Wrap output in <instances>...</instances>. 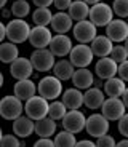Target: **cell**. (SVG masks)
Masks as SVG:
<instances>
[{"mask_svg":"<svg viewBox=\"0 0 128 147\" xmlns=\"http://www.w3.org/2000/svg\"><path fill=\"white\" fill-rule=\"evenodd\" d=\"M95 55H93L90 45L85 43H77L72 47L69 53V61L75 69H80V67H88L93 63Z\"/></svg>","mask_w":128,"mask_h":147,"instance_id":"7","label":"cell"},{"mask_svg":"<svg viewBox=\"0 0 128 147\" xmlns=\"http://www.w3.org/2000/svg\"><path fill=\"white\" fill-rule=\"evenodd\" d=\"M56 121L50 117H43L40 120L35 121L34 125V133H35L39 138H51L53 134H56Z\"/></svg>","mask_w":128,"mask_h":147,"instance_id":"24","label":"cell"},{"mask_svg":"<svg viewBox=\"0 0 128 147\" xmlns=\"http://www.w3.org/2000/svg\"><path fill=\"white\" fill-rule=\"evenodd\" d=\"M16 58H19V48L16 43L2 42L0 43V63L11 64Z\"/></svg>","mask_w":128,"mask_h":147,"instance_id":"28","label":"cell"},{"mask_svg":"<svg viewBox=\"0 0 128 147\" xmlns=\"http://www.w3.org/2000/svg\"><path fill=\"white\" fill-rule=\"evenodd\" d=\"M30 24L26 19H11L7 24V38L11 43H24L26 40H29V34H30Z\"/></svg>","mask_w":128,"mask_h":147,"instance_id":"3","label":"cell"},{"mask_svg":"<svg viewBox=\"0 0 128 147\" xmlns=\"http://www.w3.org/2000/svg\"><path fill=\"white\" fill-rule=\"evenodd\" d=\"M50 26L56 34H67L69 30H72L74 21L67 15V11H56L55 15L51 16Z\"/></svg>","mask_w":128,"mask_h":147,"instance_id":"19","label":"cell"},{"mask_svg":"<svg viewBox=\"0 0 128 147\" xmlns=\"http://www.w3.org/2000/svg\"><path fill=\"white\" fill-rule=\"evenodd\" d=\"M123 47L127 48V51H128V37H127V38H125V42H123Z\"/></svg>","mask_w":128,"mask_h":147,"instance_id":"49","label":"cell"},{"mask_svg":"<svg viewBox=\"0 0 128 147\" xmlns=\"http://www.w3.org/2000/svg\"><path fill=\"white\" fill-rule=\"evenodd\" d=\"M67 112V107L62 104L61 99H55V101H50V106H48V117L53 118L55 121L62 120V117L66 115Z\"/></svg>","mask_w":128,"mask_h":147,"instance_id":"31","label":"cell"},{"mask_svg":"<svg viewBox=\"0 0 128 147\" xmlns=\"http://www.w3.org/2000/svg\"><path fill=\"white\" fill-rule=\"evenodd\" d=\"M32 147H55V142L51 138H40L39 141L34 142Z\"/></svg>","mask_w":128,"mask_h":147,"instance_id":"40","label":"cell"},{"mask_svg":"<svg viewBox=\"0 0 128 147\" xmlns=\"http://www.w3.org/2000/svg\"><path fill=\"white\" fill-rule=\"evenodd\" d=\"M99 109H101V114L109 121H119L127 114V107L120 98H106Z\"/></svg>","mask_w":128,"mask_h":147,"instance_id":"10","label":"cell"},{"mask_svg":"<svg viewBox=\"0 0 128 147\" xmlns=\"http://www.w3.org/2000/svg\"><path fill=\"white\" fill-rule=\"evenodd\" d=\"M51 16L53 13L50 8H37L32 13V22L35 26H50Z\"/></svg>","mask_w":128,"mask_h":147,"instance_id":"32","label":"cell"},{"mask_svg":"<svg viewBox=\"0 0 128 147\" xmlns=\"http://www.w3.org/2000/svg\"><path fill=\"white\" fill-rule=\"evenodd\" d=\"M29 59H30L34 70H37V72H50L56 63L55 55L48 48H37V50H34Z\"/></svg>","mask_w":128,"mask_h":147,"instance_id":"6","label":"cell"},{"mask_svg":"<svg viewBox=\"0 0 128 147\" xmlns=\"http://www.w3.org/2000/svg\"><path fill=\"white\" fill-rule=\"evenodd\" d=\"M32 3L37 8H50L53 5V0H32Z\"/></svg>","mask_w":128,"mask_h":147,"instance_id":"41","label":"cell"},{"mask_svg":"<svg viewBox=\"0 0 128 147\" xmlns=\"http://www.w3.org/2000/svg\"><path fill=\"white\" fill-rule=\"evenodd\" d=\"M48 106H50V101L42 98L40 94H35L30 99L24 101V114L30 120L37 121L43 117H48Z\"/></svg>","mask_w":128,"mask_h":147,"instance_id":"5","label":"cell"},{"mask_svg":"<svg viewBox=\"0 0 128 147\" xmlns=\"http://www.w3.org/2000/svg\"><path fill=\"white\" fill-rule=\"evenodd\" d=\"M112 11L120 19H128V0H114L112 2Z\"/></svg>","mask_w":128,"mask_h":147,"instance_id":"34","label":"cell"},{"mask_svg":"<svg viewBox=\"0 0 128 147\" xmlns=\"http://www.w3.org/2000/svg\"><path fill=\"white\" fill-rule=\"evenodd\" d=\"M96 147H115V138L110 134H104L101 138H96Z\"/></svg>","mask_w":128,"mask_h":147,"instance_id":"36","label":"cell"},{"mask_svg":"<svg viewBox=\"0 0 128 147\" xmlns=\"http://www.w3.org/2000/svg\"><path fill=\"white\" fill-rule=\"evenodd\" d=\"M53 142H55V147H74L77 142V138H75L74 133L62 129V131H59L55 134Z\"/></svg>","mask_w":128,"mask_h":147,"instance_id":"30","label":"cell"},{"mask_svg":"<svg viewBox=\"0 0 128 147\" xmlns=\"http://www.w3.org/2000/svg\"><path fill=\"white\" fill-rule=\"evenodd\" d=\"M2 136H3V131H2V128H0V139H2Z\"/></svg>","mask_w":128,"mask_h":147,"instance_id":"50","label":"cell"},{"mask_svg":"<svg viewBox=\"0 0 128 147\" xmlns=\"http://www.w3.org/2000/svg\"><path fill=\"white\" fill-rule=\"evenodd\" d=\"M13 94L24 102V101L30 99L32 96L37 94V83L34 80H30V78L16 80V83L13 85Z\"/></svg>","mask_w":128,"mask_h":147,"instance_id":"18","label":"cell"},{"mask_svg":"<svg viewBox=\"0 0 128 147\" xmlns=\"http://www.w3.org/2000/svg\"><path fill=\"white\" fill-rule=\"evenodd\" d=\"M88 13H90V5H87L83 0H72L70 7L67 8V15L72 18L74 22L88 19Z\"/></svg>","mask_w":128,"mask_h":147,"instance_id":"25","label":"cell"},{"mask_svg":"<svg viewBox=\"0 0 128 147\" xmlns=\"http://www.w3.org/2000/svg\"><path fill=\"white\" fill-rule=\"evenodd\" d=\"M3 83H5V77H3V74L0 72V88L3 86Z\"/></svg>","mask_w":128,"mask_h":147,"instance_id":"47","label":"cell"},{"mask_svg":"<svg viewBox=\"0 0 128 147\" xmlns=\"http://www.w3.org/2000/svg\"><path fill=\"white\" fill-rule=\"evenodd\" d=\"M120 99H122V102L125 104V107L128 109V86L125 88V91H123V94L120 96Z\"/></svg>","mask_w":128,"mask_h":147,"instance_id":"44","label":"cell"},{"mask_svg":"<svg viewBox=\"0 0 128 147\" xmlns=\"http://www.w3.org/2000/svg\"><path fill=\"white\" fill-rule=\"evenodd\" d=\"M74 147H96V144L91 139H82V141H77Z\"/></svg>","mask_w":128,"mask_h":147,"instance_id":"42","label":"cell"},{"mask_svg":"<svg viewBox=\"0 0 128 147\" xmlns=\"http://www.w3.org/2000/svg\"><path fill=\"white\" fill-rule=\"evenodd\" d=\"M125 88H127V83L120 77L115 75V77L106 80V83H104V94L107 98H120L123 94Z\"/></svg>","mask_w":128,"mask_h":147,"instance_id":"26","label":"cell"},{"mask_svg":"<svg viewBox=\"0 0 128 147\" xmlns=\"http://www.w3.org/2000/svg\"><path fill=\"white\" fill-rule=\"evenodd\" d=\"M109 123L110 121L101 112L99 114H91L90 117H87L85 131L88 133V136H91V138H101L109 133V128H110Z\"/></svg>","mask_w":128,"mask_h":147,"instance_id":"9","label":"cell"},{"mask_svg":"<svg viewBox=\"0 0 128 147\" xmlns=\"http://www.w3.org/2000/svg\"><path fill=\"white\" fill-rule=\"evenodd\" d=\"M10 74H11V77L16 78V80L30 78L32 74H34V67H32V64H30V59L24 58V56L16 58L15 61L10 64Z\"/></svg>","mask_w":128,"mask_h":147,"instance_id":"14","label":"cell"},{"mask_svg":"<svg viewBox=\"0 0 128 147\" xmlns=\"http://www.w3.org/2000/svg\"><path fill=\"white\" fill-rule=\"evenodd\" d=\"M24 114V102L15 94H7L0 99V117L3 120L13 121Z\"/></svg>","mask_w":128,"mask_h":147,"instance_id":"2","label":"cell"},{"mask_svg":"<svg viewBox=\"0 0 128 147\" xmlns=\"http://www.w3.org/2000/svg\"><path fill=\"white\" fill-rule=\"evenodd\" d=\"M72 47L74 45H72V40H70L69 35H66V34H56V35L51 37L48 50L55 55V58H66V56H69Z\"/></svg>","mask_w":128,"mask_h":147,"instance_id":"13","label":"cell"},{"mask_svg":"<svg viewBox=\"0 0 128 147\" xmlns=\"http://www.w3.org/2000/svg\"><path fill=\"white\" fill-rule=\"evenodd\" d=\"M106 37L112 43H123L128 37V24L125 19L114 18L106 26Z\"/></svg>","mask_w":128,"mask_h":147,"instance_id":"12","label":"cell"},{"mask_svg":"<svg viewBox=\"0 0 128 147\" xmlns=\"http://www.w3.org/2000/svg\"><path fill=\"white\" fill-rule=\"evenodd\" d=\"M11 15L18 19H26L30 13V3L27 0H15L10 7Z\"/></svg>","mask_w":128,"mask_h":147,"instance_id":"29","label":"cell"},{"mask_svg":"<svg viewBox=\"0 0 128 147\" xmlns=\"http://www.w3.org/2000/svg\"><path fill=\"white\" fill-rule=\"evenodd\" d=\"M115 147H128V138H123L122 141L115 142Z\"/></svg>","mask_w":128,"mask_h":147,"instance_id":"45","label":"cell"},{"mask_svg":"<svg viewBox=\"0 0 128 147\" xmlns=\"http://www.w3.org/2000/svg\"><path fill=\"white\" fill-rule=\"evenodd\" d=\"M62 91H64L62 82L56 78L55 75H45L43 78H40V82L37 85V94H40L47 101H55L61 98Z\"/></svg>","mask_w":128,"mask_h":147,"instance_id":"1","label":"cell"},{"mask_svg":"<svg viewBox=\"0 0 128 147\" xmlns=\"http://www.w3.org/2000/svg\"><path fill=\"white\" fill-rule=\"evenodd\" d=\"M7 2H8V0H0V10H2V8H5Z\"/></svg>","mask_w":128,"mask_h":147,"instance_id":"48","label":"cell"},{"mask_svg":"<svg viewBox=\"0 0 128 147\" xmlns=\"http://www.w3.org/2000/svg\"><path fill=\"white\" fill-rule=\"evenodd\" d=\"M51 70H53V75H55L56 78H59L61 82H67V80L72 78V74H74V70H75V67L70 64L69 59L62 58L61 61H56Z\"/></svg>","mask_w":128,"mask_h":147,"instance_id":"27","label":"cell"},{"mask_svg":"<svg viewBox=\"0 0 128 147\" xmlns=\"http://www.w3.org/2000/svg\"><path fill=\"white\" fill-rule=\"evenodd\" d=\"M61 101L62 104L67 107V110H75V109H80L83 106V93L77 88H67L62 91L61 94Z\"/></svg>","mask_w":128,"mask_h":147,"instance_id":"20","label":"cell"},{"mask_svg":"<svg viewBox=\"0 0 128 147\" xmlns=\"http://www.w3.org/2000/svg\"><path fill=\"white\" fill-rule=\"evenodd\" d=\"M70 3H72V0H53V5L58 11H67Z\"/></svg>","mask_w":128,"mask_h":147,"instance_id":"39","label":"cell"},{"mask_svg":"<svg viewBox=\"0 0 128 147\" xmlns=\"http://www.w3.org/2000/svg\"><path fill=\"white\" fill-rule=\"evenodd\" d=\"M13 2H15V0H13Z\"/></svg>","mask_w":128,"mask_h":147,"instance_id":"52","label":"cell"},{"mask_svg":"<svg viewBox=\"0 0 128 147\" xmlns=\"http://www.w3.org/2000/svg\"><path fill=\"white\" fill-rule=\"evenodd\" d=\"M5 38H7V24L0 21V43L5 42Z\"/></svg>","mask_w":128,"mask_h":147,"instance_id":"43","label":"cell"},{"mask_svg":"<svg viewBox=\"0 0 128 147\" xmlns=\"http://www.w3.org/2000/svg\"><path fill=\"white\" fill-rule=\"evenodd\" d=\"M62 129L66 131H70L74 134L77 133H82L85 129V121H87V117H85L83 112H80L79 109L75 110H67L66 115L62 117Z\"/></svg>","mask_w":128,"mask_h":147,"instance_id":"11","label":"cell"},{"mask_svg":"<svg viewBox=\"0 0 128 147\" xmlns=\"http://www.w3.org/2000/svg\"><path fill=\"white\" fill-rule=\"evenodd\" d=\"M83 2H85L87 5H90V7H91V5L98 3V2H102V0H83Z\"/></svg>","mask_w":128,"mask_h":147,"instance_id":"46","label":"cell"},{"mask_svg":"<svg viewBox=\"0 0 128 147\" xmlns=\"http://www.w3.org/2000/svg\"><path fill=\"white\" fill-rule=\"evenodd\" d=\"M51 29L48 26H34L30 27L29 34V43L34 48H48L51 42Z\"/></svg>","mask_w":128,"mask_h":147,"instance_id":"15","label":"cell"},{"mask_svg":"<svg viewBox=\"0 0 128 147\" xmlns=\"http://www.w3.org/2000/svg\"><path fill=\"white\" fill-rule=\"evenodd\" d=\"M117 69H119V64L110 56L99 58L95 64V74L101 80H107V78L115 77L117 75Z\"/></svg>","mask_w":128,"mask_h":147,"instance_id":"16","label":"cell"},{"mask_svg":"<svg viewBox=\"0 0 128 147\" xmlns=\"http://www.w3.org/2000/svg\"><path fill=\"white\" fill-rule=\"evenodd\" d=\"M34 125L35 121L30 120L27 115L22 114L21 117H18L16 120H13V134H16L18 138H29L34 134Z\"/></svg>","mask_w":128,"mask_h":147,"instance_id":"22","label":"cell"},{"mask_svg":"<svg viewBox=\"0 0 128 147\" xmlns=\"http://www.w3.org/2000/svg\"><path fill=\"white\" fill-rule=\"evenodd\" d=\"M109 56L117 64H120V63H123V61H127V59H128V51H127V48H125L122 43H115L112 47V51H110Z\"/></svg>","mask_w":128,"mask_h":147,"instance_id":"33","label":"cell"},{"mask_svg":"<svg viewBox=\"0 0 128 147\" xmlns=\"http://www.w3.org/2000/svg\"><path fill=\"white\" fill-rule=\"evenodd\" d=\"M127 24H128V21H127Z\"/></svg>","mask_w":128,"mask_h":147,"instance_id":"51","label":"cell"},{"mask_svg":"<svg viewBox=\"0 0 128 147\" xmlns=\"http://www.w3.org/2000/svg\"><path fill=\"white\" fill-rule=\"evenodd\" d=\"M104 99H106L104 91L96 88V86H91V88L85 90V93H83V106L88 107V109H91V110L99 109L102 106V102H104Z\"/></svg>","mask_w":128,"mask_h":147,"instance_id":"21","label":"cell"},{"mask_svg":"<svg viewBox=\"0 0 128 147\" xmlns=\"http://www.w3.org/2000/svg\"><path fill=\"white\" fill-rule=\"evenodd\" d=\"M88 19L95 24L96 27H106L110 21L114 19V11L112 7L106 2H98V3L90 7Z\"/></svg>","mask_w":128,"mask_h":147,"instance_id":"4","label":"cell"},{"mask_svg":"<svg viewBox=\"0 0 128 147\" xmlns=\"http://www.w3.org/2000/svg\"><path fill=\"white\" fill-rule=\"evenodd\" d=\"M112 47H114V43L106 35H96L95 40L90 43V48H91L93 55L98 56V58H106V56H109L110 51H112Z\"/></svg>","mask_w":128,"mask_h":147,"instance_id":"23","label":"cell"},{"mask_svg":"<svg viewBox=\"0 0 128 147\" xmlns=\"http://www.w3.org/2000/svg\"><path fill=\"white\" fill-rule=\"evenodd\" d=\"M117 128H119V133H120L122 136H123V138H128V114H125L123 117L119 120Z\"/></svg>","mask_w":128,"mask_h":147,"instance_id":"37","label":"cell"},{"mask_svg":"<svg viewBox=\"0 0 128 147\" xmlns=\"http://www.w3.org/2000/svg\"><path fill=\"white\" fill-rule=\"evenodd\" d=\"M70 80H72L74 88L80 90V91H85V90L93 86V83H95V74L88 69V67H80V69L74 70Z\"/></svg>","mask_w":128,"mask_h":147,"instance_id":"17","label":"cell"},{"mask_svg":"<svg viewBox=\"0 0 128 147\" xmlns=\"http://www.w3.org/2000/svg\"><path fill=\"white\" fill-rule=\"evenodd\" d=\"M22 142L19 141V138L16 134H3L0 139V147H21Z\"/></svg>","mask_w":128,"mask_h":147,"instance_id":"35","label":"cell"},{"mask_svg":"<svg viewBox=\"0 0 128 147\" xmlns=\"http://www.w3.org/2000/svg\"><path fill=\"white\" fill-rule=\"evenodd\" d=\"M117 77H120L125 83H128V59L123 61V63L119 64V69H117Z\"/></svg>","mask_w":128,"mask_h":147,"instance_id":"38","label":"cell"},{"mask_svg":"<svg viewBox=\"0 0 128 147\" xmlns=\"http://www.w3.org/2000/svg\"><path fill=\"white\" fill-rule=\"evenodd\" d=\"M72 35L77 40V43L90 45L95 40V37L98 35V27L90 19H83V21H79L72 26Z\"/></svg>","mask_w":128,"mask_h":147,"instance_id":"8","label":"cell"}]
</instances>
